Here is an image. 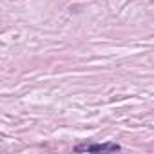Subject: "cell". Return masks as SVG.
I'll list each match as a JSON object with an SVG mask.
<instances>
[{
  "label": "cell",
  "instance_id": "1",
  "mask_svg": "<svg viewBox=\"0 0 154 154\" xmlns=\"http://www.w3.org/2000/svg\"><path fill=\"white\" fill-rule=\"evenodd\" d=\"M102 150L116 152V150H122V147L116 143H84L74 147V152H102Z\"/></svg>",
  "mask_w": 154,
  "mask_h": 154
}]
</instances>
